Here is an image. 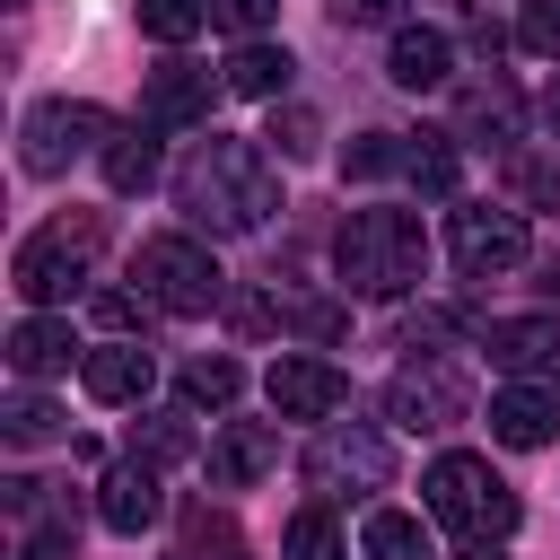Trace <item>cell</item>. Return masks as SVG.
Here are the masks:
<instances>
[{"label":"cell","instance_id":"ab89813d","mask_svg":"<svg viewBox=\"0 0 560 560\" xmlns=\"http://www.w3.org/2000/svg\"><path fill=\"white\" fill-rule=\"evenodd\" d=\"M551 394H560V359H551Z\"/></svg>","mask_w":560,"mask_h":560},{"label":"cell","instance_id":"ac0fdd59","mask_svg":"<svg viewBox=\"0 0 560 560\" xmlns=\"http://www.w3.org/2000/svg\"><path fill=\"white\" fill-rule=\"evenodd\" d=\"M446 61H455V44H446L438 26H394V52H385L394 88H438V79H446Z\"/></svg>","mask_w":560,"mask_h":560},{"label":"cell","instance_id":"8fae6325","mask_svg":"<svg viewBox=\"0 0 560 560\" xmlns=\"http://www.w3.org/2000/svg\"><path fill=\"white\" fill-rule=\"evenodd\" d=\"M271 464H280V438H271L262 420H228V429L210 438V490H254Z\"/></svg>","mask_w":560,"mask_h":560},{"label":"cell","instance_id":"277c9868","mask_svg":"<svg viewBox=\"0 0 560 560\" xmlns=\"http://www.w3.org/2000/svg\"><path fill=\"white\" fill-rule=\"evenodd\" d=\"M96 254H105V210H70V219H52V228H35V236L18 245L9 289H18L26 306H52V298H70V289L88 280Z\"/></svg>","mask_w":560,"mask_h":560},{"label":"cell","instance_id":"ba28073f","mask_svg":"<svg viewBox=\"0 0 560 560\" xmlns=\"http://www.w3.org/2000/svg\"><path fill=\"white\" fill-rule=\"evenodd\" d=\"M306 481L315 490H385L394 481V446L376 429H324L315 455H306Z\"/></svg>","mask_w":560,"mask_h":560},{"label":"cell","instance_id":"8992f818","mask_svg":"<svg viewBox=\"0 0 560 560\" xmlns=\"http://www.w3.org/2000/svg\"><path fill=\"white\" fill-rule=\"evenodd\" d=\"M88 140H114V114L88 105V96H44L26 114V175H61Z\"/></svg>","mask_w":560,"mask_h":560},{"label":"cell","instance_id":"ffe728a7","mask_svg":"<svg viewBox=\"0 0 560 560\" xmlns=\"http://www.w3.org/2000/svg\"><path fill=\"white\" fill-rule=\"evenodd\" d=\"M70 350H79V341H70L61 315H26V324L9 332V368H18V376H52V368H70Z\"/></svg>","mask_w":560,"mask_h":560},{"label":"cell","instance_id":"7c38bea8","mask_svg":"<svg viewBox=\"0 0 560 560\" xmlns=\"http://www.w3.org/2000/svg\"><path fill=\"white\" fill-rule=\"evenodd\" d=\"M210 70H192V61H158L149 70V122L158 131H192V122H210Z\"/></svg>","mask_w":560,"mask_h":560},{"label":"cell","instance_id":"d6a6232c","mask_svg":"<svg viewBox=\"0 0 560 560\" xmlns=\"http://www.w3.org/2000/svg\"><path fill=\"white\" fill-rule=\"evenodd\" d=\"M271 140H280V158H315V140H324V131H315V114H306V105H289V114L271 122Z\"/></svg>","mask_w":560,"mask_h":560},{"label":"cell","instance_id":"83f0119b","mask_svg":"<svg viewBox=\"0 0 560 560\" xmlns=\"http://www.w3.org/2000/svg\"><path fill=\"white\" fill-rule=\"evenodd\" d=\"M131 455H140V464H184V455H192V429H184V420H149V429L131 438Z\"/></svg>","mask_w":560,"mask_h":560},{"label":"cell","instance_id":"5b68a950","mask_svg":"<svg viewBox=\"0 0 560 560\" xmlns=\"http://www.w3.org/2000/svg\"><path fill=\"white\" fill-rule=\"evenodd\" d=\"M131 280H140V298H149L158 315H210V306L228 298L219 262H210L192 236H149L140 262H131Z\"/></svg>","mask_w":560,"mask_h":560},{"label":"cell","instance_id":"cb8c5ba5","mask_svg":"<svg viewBox=\"0 0 560 560\" xmlns=\"http://www.w3.org/2000/svg\"><path fill=\"white\" fill-rule=\"evenodd\" d=\"M455 122L464 131H516V88H499V79H481V88H464V105H455Z\"/></svg>","mask_w":560,"mask_h":560},{"label":"cell","instance_id":"d4e9b609","mask_svg":"<svg viewBox=\"0 0 560 560\" xmlns=\"http://www.w3.org/2000/svg\"><path fill=\"white\" fill-rule=\"evenodd\" d=\"M210 26V0H140V35H158V44H192Z\"/></svg>","mask_w":560,"mask_h":560},{"label":"cell","instance_id":"836d02e7","mask_svg":"<svg viewBox=\"0 0 560 560\" xmlns=\"http://www.w3.org/2000/svg\"><path fill=\"white\" fill-rule=\"evenodd\" d=\"M96 324H105V332H140V324H149V298H131V289H105V298H96Z\"/></svg>","mask_w":560,"mask_h":560},{"label":"cell","instance_id":"603a6c76","mask_svg":"<svg viewBox=\"0 0 560 560\" xmlns=\"http://www.w3.org/2000/svg\"><path fill=\"white\" fill-rule=\"evenodd\" d=\"M280 560H350V551H341V525L324 508H298L289 534H280Z\"/></svg>","mask_w":560,"mask_h":560},{"label":"cell","instance_id":"d6986e66","mask_svg":"<svg viewBox=\"0 0 560 560\" xmlns=\"http://www.w3.org/2000/svg\"><path fill=\"white\" fill-rule=\"evenodd\" d=\"M105 184H114V192H149V184H158V122H114V140H105Z\"/></svg>","mask_w":560,"mask_h":560},{"label":"cell","instance_id":"4316f807","mask_svg":"<svg viewBox=\"0 0 560 560\" xmlns=\"http://www.w3.org/2000/svg\"><path fill=\"white\" fill-rule=\"evenodd\" d=\"M446 140H455V131H420V149H411V184H420V192H455V175H464V166H455V149H446Z\"/></svg>","mask_w":560,"mask_h":560},{"label":"cell","instance_id":"f35d334b","mask_svg":"<svg viewBox=\"0 0 560 560\" xmlns=\"http://www.w3.org/2000/svg\"><path fill=\"white\" fill-rule=\"evenodd\" d=\"M542 289H551V298H560V262H551V271H542Z\"/></svg>","mask_w":560,"mask_h":560},{"label":"cell","instance_id":"4fadbf2b","mask_svg":"<svg viewBox=\"0 0 560 560\" xmlns=\"http://www.w3.org/2000/svg\"><path fill=\"white\" fill-rule=\"evenodd\" d=\"M96 516L114 525V534H149L158 516H166V490H158V472L131 455V464H114L105 472V499H96Z\"/></svg>","mask_w":560,"mask_h":560},{"label":"cell","instance_id":"52a82bcc","mask_svg":"<svg viewBox=\"0 0 560 560\" xmlns=\"http://www.w3.org/2000/svg\"><path fill=\"white\" fill-rule=\"evenodd\" d=\"M464 402H472V385H464L455 359H411V368H394V385H385V411H394L402 429H455Z\"/></svg>","mask_w":560,"mask_h":560},{"label":"cell","instance_id":"e575fe53","mask_svg":"<svg viewBox=\"0 0 560 560\" xmlns=\"http://www.w3.org/2000/svg\"><path fill=\"white\" fill-rule=\"evenodd\" d=\"M192 560H245L236 525H228V516H201V525H192Z\"/></svg>","mask_w":560,"mask_h":560},{"label":"cell","instance_id":"9a60e30c","mask_svg":"<svg viewBox=\"0 0 560 560\" xmlns=\"http://www.w3.org/2000/svg\"><path fill=\"white\" fill-rule=\"evenodd\" d=\"M490 438L499 446H551L560 438V394H534V385L490 394Z\"/></svg>","mask_w":560,"mask_h":560},{"label":"cell","instance_id":"6da1fadb","mask_svg":"<svg viewBox=\"0 0 560 560\" xmlns=\"http://www.w3.org/2000/svg\"><path fill=\"white\" fill-rule=\"evenodd\" d=\"M175 201H184V219H192V228L236 236V228H262V219L280 210V184H271V166H262V149H254V140H219V131H210V140L184 158Z\"/></svg>","mask_w":560,"mask_h":560},{"label":"cell","instance_id":"30bf717a","mask_svg":"<svg viewBox=\"0 0 560 560\" xmlns=\"http://www.w3.org/2000/svg\"><path fill=\"white\" fill-rule=\"evenodd\" d=\"M262 394H271V411H280V420H332V411L350 402L341 368H324V359H271Z\"/></svg>","mask_w":560,"mask_h":560},{"label":"cell","instance_id":"7402d4cb","mask_svg":"<svg viewBox=\"0 0 560 560\" xmlns=\"http://www.w3.org/2000/svg\"><path fill=\"white\" fill-rule=\"evenodd\" d=\"M245 394V368L236 359H192L184 368V411H228Z\"/></svg>","mask_w":560,"mask_h":560},{"label":"cell","instance_id":"7a4b0ae2","mask_svg":"<svg viewBox=\"0 0 560 560\" xmlns=\"http://www.w3.org/2000/svg\"><path fill=\"white\" fill-rule=\"evenodd\" d=\"M332 262H341V289H359V298H394V289L420 280L429 236H420L411 210H350L341 236H332Z\"/></svg>","mask_w":560,"mask_h":560},{"label":"cell","instance_id":"1f68e13d","mask_svg":"<svg viewBox=\"0 0 560 560\" xmlns=\"http://www.w3.org/2000/svg\"><path fill=\"white\" fill-rule=\"evenodd\" d=\"M508 175H516V192H525V201H542V210L560 201V158H516Z\"/></svg>","mask_w":560,"mask_h":560},{"label":"cell","instance_id":"5bb4252c","mask_svg":"<svg viewBox=\"0 0 560 560\" xmlns=\"http://www.w3.org/2000/svg\"><path fill=\"white\" fill-rule=\"evenodd\" d=\"M149 376H158V359H149L140 341H105V350H88V359H79V385H88L96 402H140V394H149Z\"/></svg>","mask_w":560,"mask_h":560},{"label":"cell","instance_id":"f546056e","mask_svg":"<svg viewBox=\"0 0 560 560\" xmlns=\"http://www.w3.org/2000/svg\"><path fill=\"white\" fill-rule=\"evenodd\" d=\"M516 44H525V52H542V61H560V0H525Z\"/></svg>","mask_w":560,"mask_h":560},{"label":"cell","instance_id":"9c48e42d","mask_svg":"<svg viewBox=\"0 0 560 560\" xmlns=\"http://www.w3.org/2000/svg\"><path fill=\"white\" fill-rule=\"evenodd\" d=\"M534 254V236H525V219L516 210H455V262L472 271V280H490V271H516Z\"/></svg>","mask_w":560,"mask_h":560},{"label":"cell","instance_id":"74e56055","mask_svg":"<svg viewBox=\"0 0 560 560\" xmlns=\"http://www.w3.org/2000/svg\"><path fill=\"white\" fill-rule=\"evenodd\" d=\"M542 122H551V131H560V79H551V88H542Z\"/></svg>","mask_w":560,"mask_h":560},{"label":"cell","instance_id":"3957f363","mask_svg":"<svg viewBox=\"0 0 560 560\" xmlns=\"http://www.w3.org/2000/svg\"><path fill=\"white\" fill-rule=\"evenodd\" d=\"M420 499H429V516H438L446 534H464V542H508V534H516V490H508L481 455H438L429 481H420Z\"/></svg>","mask_w":560,"mask_h":560},{"label":"cell","instance_id":"e0dca14e","mask_svg":"<svg viewBox=\"0 0 560 560\" xmlns=\"http://www.w3.org/2000/svg\"><path fill=\"white\" fill-rule=\"evenodd\" d=\"M481 350H490L499 368H551V359H560V324H551V315H508V324L481 332Z\"/></svg>","mask_w":560,"mask_h":560},{"label":"cell","instance_id":"f1b7e54d","mask_svg":"<svg viewBox=\"0 0 560 560\" xmlns=\"http://www.w3.org/2000/svg\"><path fill=\"white\" fill-rule=\"evenodd\" d=\"M271 18H280V0H210V26H228L236 44H254Z\"/></svg>","mask_w":560,"mask_h":560},{"label":"cell","instance_id":"8d00e7d4","mask_svg":"<svg viewBox=\"0 0 560 560\" xmlns=\"http://www.w3.org/2000/svg\"><path fill=\"white\" fill-rule=\"evenodd\" d=\"M280 315H271V298H236V332H271Z\"/></svg>","mask_w":560,"mask_h":560},{"label":"cell","instance_id":"d590c367","mask_svg":"<svg viewBox=\"0 0 560 560\" xmlns=\"http://www.w3.org/2000/svg\"><path fill=\"white\" fill-rule=\"evenodd\" d=\"M324 9H332L341 26H385V18H394V0H324Z\"/></svg>","mask_w":560,"mask_h":560},{"label":"cell","instance_id":"4dcf8cb0","mask_svg":"<svg viewBox=\"0 0 560 560\" xmlns=\"http://www.w3.org/2000/svg\"><path fill=\"white\" fill-rule=\"evenodd\" d=\"M52 420H61V411H52L44 394H18V402H9V438H18V446H35V438H52Z\"/></svg>","mask_w":560,"mask_h":560},{"label":"cell","instance_id":"484cf974","mask_svg":"<svg viewBox=\"0 0 560 560\" xmlns=\"http://www.w3.org/2000/svg\"><path fill=\"white\" fill-rule=\"evenodd\" d=\"M394 166H411V149H394V131H359V140L341 149V175H359V184H376V175H394Z\"/></svg>","mask_w":560,"mask_h":560},{"label":"cell","instance_id":"2e32d148","mask_svg":"<svg viewBox=\"0 0 560 560\" xmlns=\"http://www.w3.org/2000/svg\"><path fill=\"white\" fill-rule=\"evenodd\" d=\"M289 70H298V61H289L280 44H262V35H254V44H236V52H228L219 88H236V96H262V105H280V96H289Z\"/></svg>","mask_w":560,"mask_h":560},{"label":"cell","instance_id":"44dd1931","mask_svg":"<svg viewBox=\"0 0 560 560\" xmlns=\"http://www.w3.org/2000/svg\"><path fill=\"white\" fill-rule=\"evenodd\" d=\"M359 560H429V525L402 516V508H376L359 525Z\"/></svg>","mask_w":560,"mask_h":560}]
</instances>
